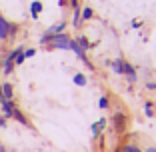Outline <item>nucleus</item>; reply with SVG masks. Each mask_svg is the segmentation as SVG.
Listing matches in <instances>:
<instances>
[{
  "mask_svg": "<svg viewBox=\"0 0 156 152\" xmlns=\"http://www.w3.org/2000/svg\"><path fill=\"white\" fill-rule=\"evenodd\" d=\"M40 42L42 44H44V42H50L52 48H68L70 38L66 36V34H56V36H42Z\"/></svg>",
  "mask_w": 156,
  "mask_h": 152,
  "instance_id": "obj_1",
  "label": "nucleus"
},
{
  "mask_svg": "<svg viewBox=\"0 0 156 152\" xmlns=\"http://www.w3.org/2000/svg\"><path fill=\"white\" fill-rule=\"evenodd\" d=\"M0 106H2V114H4V118H10V116H12V110L16 108L14 102L12 100H6V98L0 100Z\"/></svg>",
  "mask_w": 156,
  "mask_h": 152,
  "instance_id": "obj_2",
  "label": "nucleus"
},
{
  "mask_svg": "<svg viewBox=\"0 0 156 152\" xmlns=\"http://www.w3.org/2000/svg\"><path fill=\"white\" fill-rule=\"evenodd\" d=\"M10 32V22H6L2 16H0V40H6Z\"/></svg>",
  "mask_w": 156,
  "mask_h": 152,
  "instance_id": "obj_3",
  "label": "nucleus"
},
{
  "mask_svg": "<svg viewBox=\"0 0 156 152\" xmlns=\"http://www.w3.org/2000/svg\"><path fill=\"white\" fill-rule=\"evenodd\" d=\"M66 28V24L64 22H60V24H56V26H52V28H48V32L44 34V36H56V34H60L62 30Z\"/></svg>",
  "mask_w": 156,
  "mask_h": 152,
  "instance_id": "obj_4",
  "label": "nucleus"
},
{
  "mask_svg": "<svg viewBox=\"0 0 156 152\" xmlns=\"http://www.w3.org/2000/svg\"><path fill=\"white\" fill-rule=\"evenodd\" d=\"M0 86H2V96H4L6 100H10V98H12V92H14L12 84H10V82H4V84H0Z\"/></svg>",
  "mask_w": 156,
  "mask_h": 152,
  "instance_id": "obj_5",
  "label": "nucleus"
},
{
  "mask_svg": "<svg viewBox=\"0 0 156 152\" xmlns=\"http://www.w3.org/2000/svg\"><path fill=\"white\" fill-rule=\"evenodd\" d=\"M114 122H116V130H118V132H124V128H126V118H124L122 114H116Z\"/></svg>",
  "mask_w": 156,
  "mask_h": 152,
  "instance_id": "obj_6",
  "label": "nucleus"
},
{
  "mask_svg": "<svg viewBox=\"0 0 156 152\" xmlns=\"http://www.w3.org/2000/svg\"><path fill=\"white\" fill-rule=\"evenodd\" d=\"M12 116H14V118H16V120H18L20 124H24V126H28V120H26V116H24V114H22V112H20V110H18V108H14V110H12Z\"/></svg>",
  "mask_w": 156,
  "mask_h": 152,
  "instance_id": "obj_7",
  "label": "nucleus"
},
{
  "mask_svg": "<svg viewBox=\"0 0 156 152\" xmlns=\"http://www.w3.org/2000/svg\"><path fill=\"white\" fill-rule=\"evenodd\" d=\"M30 12H32V16L36 18L38 14L42 12V4H40V2H32V6H30Z\"/></svg>",
  "mask_w": 156,
  "mask_h": 152,
  "instance_id": "obj_8",
  "label": "nucleus"
},
{
  "mask_svg": "<svg viewBox=\"0 0 156 152\" xmlns=\"http://www.w3.org/2000/svg\"><path fill=\"white\" fill-rule=\"evenodd\" d=\"M112 68H114V72L122 74L124 72V62L122 60H114V62H112Z\"/></svg>",
  "mask_w": 156,
  "mask_h": 152,
  "instance_id": "obj_9",
  "label": "nucleus"
},
{
  "mask_svg": "<svg viewBox=\"0 0 156 152\" xmlns=\"http://www.w3.org/2000/svg\"><path fill=\"white\" fill-rule=\"evenodd\" d=\"M76 42H78V46L82 48V50H88V48H90V44H88V40H86L84 36H80V38H78Z\"/></svg>",
  "mask_w": 156,
  "mask_h": 152,
  "instance_id": "obj_10",
  "label": "nucleus"
},
{
  "mask_svg": "<svg viewBox=\"0 0 156 152\" xmlns=\"http://www.w3.org/2000/svg\"><path fill=\"white\" fill-rule=\"evenodd\" d=\"M74 82H76L78 86H84V84H86V78H84L82 74H76V76H74Z\"/></svg>",
  "mask_w": 156,
  "mask_h": 152,
  "instance_id": "obj_11",
  "label": "nucleus"
},
{
  "mask_svg": "<svg viewBox=\"0 0 156 152\" xmlns=\"http://www.w3.org/2000/svg\"><path fill=\"white\" fill-rule=\"evenodd\" d=\"M122 152H142L138 146H124V150Z\"/></svg>",
  "mask_w": 156,
  "mask_h": 152,
  "instance_id": "obj_12",
  "label": "nucleus"
},
{
  "mask_svg": "<svg viewBox=\"0 0 156 152\" xmlns=\"http://www.w3.org/2000/svg\"><path fill=\"white\" fill-rule=\"evenodd\" d=\"M34 54H36V50H34V48H30V50H24V58H32Z\"/></svg>",
  "mask_w": 156,
  "mask_h": 152,
  "instance_id": "obj_13",
  "label": "nucleus"
},
{
  "mask_svg": "<svg viewBox=\"0 0 156 152\" xmlns=\"http://www.w3.org/2000/svg\"><path fill=\"white\" fill-rule=\"evenodd\" d=\"M82 18H86V20H88V18H92V10H90V8H84V12H82Z\"/></svg>",
  "mask_w": 156,
  "mask_h": 152,
  "instance_id": "obj_14",
  "label": "nucleus"
},
{
  "mask_svg": "<svg viewBox=\"0 0 156 152\" xmlns=\"http://www.w3.org/2000/svg\"><path fill=\"white\" fill-rule=\"evenodd\" d=\"M98 104H100V108H108V98H100V102H98Z\"/></svg>",
  "mask_w": 156,
  "mask_h": 152,
  "instance_id": "obj_15",
  "label": "nucleus"
},
{
  "mask_svg": "<svg viewBox=\"0 0 156 152\" xmlns=\"http://www.w3.org/2000/svg\"><path fill=\"white\" fill-rule=\"evenodd\" d=\"M80 24V12L76 10V14H74V26H78Z\"/></svg>",
  "mask_w": 156,
  "mask_h": 152,
  "instance_id": "obj_16",
  "label": "nucleus"
},
{
  "mask_svg": "<svg viewBox=\"0 0 156 152\" xmlns=\"http://www.w3.org/2000/svg\"><path fill=\"white\" fill-rule=\"evenodd\" d=\"M4 126H6V118H4V116H0V128H4Z\"/></svg>",
  "mask_w": 156,
  "mask_h": 152,
  "instance_id": "obj_17",
  "label": "nucleus"
},
{
  "mask_svg": "<svg viewBox=\"0 0 156 152\" xmlns=\"http://www.w3.org/2000/svg\"><path fill=\"white\" fill-rule=\"evenodd\" d=\"M146 116H152V106L146 104Z\"/></svg>",
  "mask_w": 156,
  "mask_h": 152,
  "instance_id": "obj_18",
  "label": "nucleus"
},
{
  "mask_svg": "<svg viewBox=\"0 0 156 152\" xmlns=\"http://www.w3.org/2000/svg\"><path fill=\"white\" fill-rule=\"evenodd\" d=\"M146 88H150V90H154V88H156V84H154V82H148V84H146Z\"/></svg>",
  "mask_w": 156,
  "mask_h": 152,
  "instance_id": "obj_19",
  "label": "nucleus"
},
{
  "mask_svg": "<svg viewBox=\"0 0 156 152\" xmlns=\"http://www.w3.org/2000/svg\"><path fill=\"white\" fill-rule=\"evenodd\" d=\"M70 4H72V8H78V0H70Z\"/></svg>",
  "mask_w": 156,
  "mask_h": 152,
  "instance_id": "obj_20",
  "label": "nucleus"
},
{
  "mask_svg": "<svg viewBox=\"0 0 156 152\" xmlns=\"http://www.w3.org/2000/svg\"><path fill=\"white\" fill-rule=\"evenodd\" d=\"M146 152H156V148H148V150Z\"/></svg>",
  "mask_w": 156,
  "mask_h": 152,
  "instance_id": "obj_21",
  "label": "nucleus"
},
{
  "mask_svg": "<svg viewBox=\"0 0 156 152\" xmlns=\"http://www.w3.org/2000/svg\"><path fill=\"white\" fill-rule=\"evenodd\" d=\"M2 98H4V96H2V86H0V100H2Z\"/></svg>",
  "mask_w": 156,
  "mask_h": 152,
  "instance_id": "obj_22",
  "label": "nucleus"
},
{
  "mask_svg": "<svg viewBox=\"0 0 156 152\" xmlns=\"http://www.w3.org/2000/svg\"><path fill=\"white\" fill-rule=\"evenodd\" d=\"M0 152H6V148H4V146H0Z\"/></svg>",
  "mask_w": 156,
  "mask_h": 152,
  "instance_id": "obj_23",
  "label": "nucleus"
}]
</instances>
